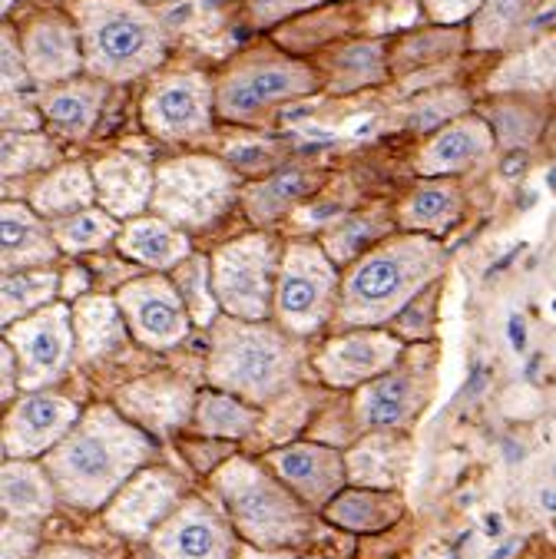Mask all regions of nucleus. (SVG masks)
Masks as SVG:
<instances>
[{
    "mask_svg": "<svg viewBox=\"0 0 556 559\" xmlns=\"http://www.w3.org/2000/svg\"><path fill=\"white\" fill-rule=\"evenodd\" d=\"M150 454V430L133 424L123 411L93 407L50 454H44V467L57 497L80 510H96L114 500L137 471H143Z\"/></svg>",
    "mask_w": 556,
    "mask_h": 559,
    "instance_id": "f257e3e1",
    "label": "nucleus"
},
{
    "mask_svg": "<svg viewBox=\"0 0 556 559\" xmlns=\"http://www.w3.org/2000/svg\"><path fill=\"white\" fill-rule=\"evenodd\" d=\"M448 252L434 236L404 233L385 239L352 262L335 321L348 328H378L394 321L421 292L440 282Z\"/></svg>",
    "mask_w": 556,
    "mask_h": 559,
    "instance_id": "f03ea898",
    "label": "nucleus"
},
{
    "mask_svg": "<svg viewBox=\"0 0 556 559\" xmlns=\"http://www.w3.org/2000/svg\"><path fill=\"white\" fill-rule=\"evenodd\" d=\"M67 11L76 21L90 76L120 86L166 63V24L143 0H70Z\"/></svg>",
    "mask_w": 556,
    "mask_h": 559,
    "instance_id": "7ed1b4c3",
    "label": "nucleus"
},
{
    "mask_svg": "<svg viewBox=\"0 0 556 559\" xmlns=\"http://www.w3.org/2000/svg\"><path fill=\"white\" fill-rule=\"evenodd\" d=\"M295 368L298 355L288 334L265 321L229 318L212 331L209 381L218 391L249 404H265L292 384Z\"/></svg>",
    "mask_w": 556,
    "mask_h": 559,
    "instance_id": "20e7f679",
    "label": "nucleus"
},
{
    "mask_svg": "<svg viewBox=\"0 0 556 559\" xmlns=\"http://www.w3.org/2000/svg\"><path fill=\"white\" fill-rule=\"evenodd\" d=\"M212 480L236 533L252 546L282 549L311 536V507H305L269 467L246 457H229L222 461Z\"/></svg>",
    "mask_w": 556,
    "mask_h": 559,
    "instance_id": "39448f33",
    "label": "nucleus"
},
{
    "mask_svg": "<svg viewBox=\"0 0 556 559\" xmlns=\"http://www.w3.org/2000/svg\"><path fill=\"white\" fill-rule=\"evenodd\" d=\"M321 90L324 76L315 63L288 50H249L215 76V114L236 127H256L275 109Z\"/></svg>",
    "mask_w": 556,
    "mask_h": 559,
    "instance_id": "423d86ee",
    "label": "nucleus"
},
{
    "mask_svg": "<svg viewBox=\"0 0 556 559\" xmlns=\"http://www.w3.org/2000/svg\"><path fill=\"white\" fill-rule=\"evenodd\" d=\"M239 195V173L215 156H179L156 169L153 212L182 233L209 229Z\"/></svg>",
    "mask_w": 556,
    "mask_h": 559,
    "instance_id": "0eeeda50",
    "label": "nucleus"
},
{
    "mask_svg": "<svg viewBox=\"0 0 556 559\" xmlns=\"http://www.w3.org/2000/svg\"><path fill=\"white\" fill-rule=\"evenodd\" d=\"M212 292L229 318L265 321L275 314V282L282 249L269 233H252L222 246L212 259Z\"/></svg>",
    "mask_w": 556,
    "mask_h": 559,
    "instance_id": "6e6552de",
    "label": "nucleus"
},
{
    "mask_svg": "<svg viewBox=\"0 0 556 559\" xmlns=\"http://www.w3.org/2000/svg\"><path fill=\"white\" fill-rule=\"evenodd\" d=\"M339 262L318 242H292L275 282V318L292 334H315L339 311Z\"/></svg>",
    "mask_w": 556,
    "mask_h": 559,
    "instance_id": "1a4fd4ad",
    "label": "nucleus"
},
{
    "mask_svg": "<svg viewBox=\"0 0 556 559\" xmlns=\"http://www.w3.org/2000/svg\"><path fill=\"white\" fill-rule=\"evenodd\" d=\"M140 120L159 143H196L212 136L215 76L202 70H176L159 76L140 103Z\"/></svg>",
    "mask_w": 556,
    "mask_h": 559,
    "instance_id": "9d476101",
    "label": "nucleus"
},
{
    "mask_svg": "<svg viewBox=\"0 0 556 559\" xmlns=\"http://www.w3.org/2000/svg\"><path fill=\"white\" fill-rule=\"evenodd\" d=\"M4 342L17 352L21 365V388L40 391L54 381H60L73 361L76 334H73V308L63 301H54L11 328H4Z\"/></svg>",
    "mask_w": 556,
    "mask_h": 559,
    "instance_id": "9b49d317",
    "label": "nucleus"
},
{
    "mask_svg": "<svg viewBox=\"0 0 556 559\" xmlns=\"http://www.w3.org/2000/svg\"><path fill=\"white\" fill-rule=\"evenodd\" d=\"M117 305L130 324L133 342H140L150 352H169L186 342L192 314L166 275H143L130 278L117 292Z\"/></svg>",
    "mask_w": 556,
    "mask_h": 559,
    "instance_id": "f8f14e48",
    "label": "nucleus"
},
{
    "mask_svg": "<svg viewBox=\"0 0 556 559\" xmlns=\"http://www.w3.org/2000/svg\"><path fill=\"white\" fill-rule=\"evenodd\" d=\"M404 355V338L378 328H358L352 334L328 342L315 358V371L331 388H362L398 368Z\"/></svg>",
    "mask_w": 556,
    "mask_h": 559,
    "instance_id": "ddd939ff",
    "label": "nucleus"
},
{
    "mask_svg": "<svg viewBox=\"0 0 556 559\" xmlns=\"http://www.w3.org/2000/svg\"><path fill=\"white\" fill-rule=\"evenodd\" d=\"M265 467L311 510H324L348 484L345 457L335 447L311 440L275 447L272 454H265Z\"/></svg>",
    "mask_w": 556,
    "mask_h": 559,
    "instance_id": "4468645a",
    "label": "nucleus"
},
{
    "mask_svg": "<svg viewBox=\"0 0 556 559\" xmlns=\"http://www.w3.org/2000/svg\"><path fill=\"white\" fill-rule=\"evenodd\" d=\"M179 493H182V484L176 474L163 467H143L103 507V520L120 536L146 539L173 516Z\"/></svg>",
    "mask_w": 556,
    "mask_h": 559,
    "instance_id": "2eb2a0df",
    "label": "nucleus"
},
{
    "mask_svg": "<svg viewBox=\"0 0 556 559\" xmlns=\"http://www.w3.org/2000/svg\"><path fill=\"white\" fill-rule=\"evenodd\" d=\"M80 407L70 397L31 391L8 411L4 420V454L8 461H34L50 454L54 447L76 427Z\"/></svg>",
    "mask_w": 556,
    "mask_h": 559,
    "instance_id": "dca6fc26",
    "label": "nucleus"
},
{
    "mask_svg": "<svg viewBox=\"0 0 556 559\" xmlns=\"http://www.w3.org/2000/svg\"><path fill=\"white\" fill-rule=\"evenodd\" d=\"M21 47L37 90L86 73L83 40L70 11H44L21 27Z\"/></svg>",
    "mask_w": 556,
    "mask_h": 559,
    "instance_id": "f3484780",
    "label": "nucleus"
},
{
    "mask_svg": "<svg viewBox=\"0 0 556 559\" xmlns=\"http://www.w3.org/2000/svg\"><path fill=\"white\" fill-rule=\"evenodd\" d=\"M233 520L202 500H186L153 533L159 559H229L233 556Z\"/></svg>",
    "mask_w": 556,
    "mask_h": 559,
    "instance_id": "a211bd4d",
    "label": "nucleus"
},
{
    "mask_svg": "<svg viewBox=\"0 0 556 559\" xmlns=\"http://www.w3.org/2000/svg\"><path fill=\"white\" fill-rule=\"evenodd\" d=\"M430 397L427 371H388L355 394V420L362 430H401L407 427Z\"/></svg>",
    "mask_w": 556,
    "mask_h": 559,
    "instance_id": "6ab92c4d",
    "label": "nucleus"
},
{
    "mask_svg": "<svg viewBox=\"0 0 556 559\" xmlns=\"http://www.w3.org/2000/svg\"><path fill=\"white\" fill-rule=\"evenodd\" d=\"M494 143H497V136H494V127L487 123V117L464 114V117L451 120L448 127L430 133V140L417 150L414 169L430 179H448V176L468 173L477 163H484L490 156Z\"/></svg>",
    "mask_w": 556,
    "mask_h": 559,
    "instance_id": "aec40b11",
    "label": "nucleus"
},
{
    "mask_svg": "<svg viewBox=\"0 0 556 559\" xmlns=\"http://www.w3.org/2000/svg\"><path fill=\"white\" fill-rule=\"evenodd\" d=\"M106 99H109V83L90 73L37 90V106L47 130L70 143H83L96 130Z\"/></svg>",
    "mask_w": 556,
    "mask_h": 559,
    "instance_id": "412c9836",
    "label": "nucleus"
},
{
    "mask_svg": "<svg viewBox=\"0 0 556 559\" xmlns=\"http://www.w3.org/2000/svg\"><path fill=\"white\" fill-rule=\"evenodd\" d=\"M96 202L117 218H137L153 205L156 173L133 153H106L93 166Z\"/></svg>",
    "mask_w": 556,
    "mask_h": 559,
    "instance_id": "4be33fe9",
    "label": "nucleus"
},
{
    "mask_svg": "<svg viewBox=\"0 0 556 559\" xmlns=\"http://www.w3.org/2000/svg\"><path fill=\"white\" fill-rule=\"evenodd\" d=\"M196 397L199 394H192V388L182 384L179 378L156 374V378H140V381L120 388L117 404L143 430L166 433L189 420V414L196 411Z\"/></svg>",
    "mask_w": 556,
    "mask_h": 559,
    "instance_id": "5701e85b",
    "label": "nucleus"
},
{
    "mask_svg": "<svg viewBox=\"0 0 556 559\" xmlns=\"http://www.w3.org/2000/svg\"><path fill=\"white\" fill-rule=\"evenodd\" d=\"M0 255H4V272L21 269H47L60 246L54 239V226H47L44 215L24 202H4L0 209Z\"/></svg>",
    "mask_w": 556,
    "mask_h": 559,
    "instance_id": "b1692460",
    "label": "nucleus"
},
{
    "mask_svg": "<svg viewBox=\"0 0 556 559\" xmlns=\"http://www.w3.org/2000/svg\"><path fill=\"white\" fill-rule=\"evenodd\" d=\"M414 443L401 430H368L352 451L345 454L348 484L371 487V490H398L407 474Z\"/></svg>",
    "mask_w": 556,
    "mask_h": 559,
    "instance_id": "393cba45",
    "label": "nucleus"
},
{
    "mask_svg": "<svg viewBox=\"0 0 556 559\" xmlns=\"http://www.w3.org/2000/svg\"><path fill=\"white\" fill-rule=\"evenodd\" d=\"M464 50H471V37L468 27H440L430 24L424 31H411L401 34L394 44H388V63H391V76L398 80H411L417 73L448 67L454 57H461Z\"/></svg>",
    "mask_w": 556,
    "mask_h": 559,
    "instance_id": "a878e982",
    "label": "nucleus"
},
{
    "mask_svg": "<svg viewBox=\"0 0 556 559\" xmlns=\"http://www.w3.org/2000/svg\"><path fill=\"white\" fill-rule=\"evenodd\" d=\"M73 334H76V355L86 361L96 358H109L120 348H127V342L133 338L130 324L117 305V298L106 295H83L73 298Z\"/></svg>",
    "mask_w": 556,
    "mask_h": 559,
    "instance_id": "bb28decb",
    "label": "nucleus"
},
{
    "mask_svg": "<svg viewBox=\"0 0 556 559\" xmlns=\"http://www.w3.org/2000/svg\"><path fill=\"white\" fill-rule=\"evenodd\" d=\"M324 76L328 93H358L371 90L391 80V63H388V44L385 40H345L328 53V60L318 67Z\"/></svg>",
    "mask_w": 556,
    "mask_h": 559,
    "instance_id": "cd10ccee",
    "label": "nucleus"
},
{
    "mask_svg": "<svg viewBox=\"0 0 556 559\" xmlns=\"http://www.w3.org/2000/svg\"><path fill=\"white\" fill-rule=\"evenodd\" d=\"M117 249H120V255H127L146 269H156V272H173L192 255L189 236L159 215L130 218L117 239Z\"/></svg>",
    "mask_w": 556,
    "mask_h": 559,
    "instance_id": "c85d7f7f",
    "label": "nucleus"
},
{
    "mask_svg": "<svg viewBox=\"0 0 556 559\" xmlns=\"http://www.w3.org/2000/svg\"><path fill=\"white\" fill-rule=\"evenodd\" d=\"M324 520L352 533H381L391 530L404 516V500L398 490H371V487H345L324 510Z\"/></svg>",
    "mask_w": 556,
    "mask_h": 559,
    "instance_id": "c756f323",
    "label": "nucleus"
},
{
    "mask_svg": "<svg viewBox=\"0 0 556 559\" xmlns=\"http://www.w3.org/2000/svg\"><path fill=\"white\" fill-rule=\"evenodd\" d=\"M553 90H556V34H546L536 44L517 50L490 76V93L546 96Z\"/></svg>",
    "mask_w": 556,
    "mask_h": 559,
    "instance_id": "7c9ffc66",
    "label": "nucleus"
},
{
    "mask_svg": "<svg viewBox=\"0 0 556 559\" xmlns=\"http://www.w3.org/2000/svg\"><path fill=\"white\" fill-rule=\"evenodd\" d=\"M461 209H464V199H461V189L448 179H437L430 186H421L417 192H411L404 202H401V212H398V222L404 233H417V236H443L448 229L458 226L461 218Z\"/></svg>",
    "mask_w": 556,
    "mask_h": 559,
    "instance_id": "2f4dec72",
    "label": "nucleus"
},
{
    "mask_svg": "<svg viewBox=\"0 0 556 559\" xmlns=\"http://www.w3.org/2000/svg\"><path fill=\"white\" fill-rule=\"evenodd\" d=\"M321 186V176L311 169H279L256 182L246 192V212L256 226H275L298 202H305Z\"/></svg>",
    "mask_w": 556,
    "mask_h": 559,
    "instance_id": "473e14b6",
    "label": "nucleus"
},
{
    "mask_svg": "<svg viewBox=\"0 0 556 559\" xmlns=\"http://www.w3.org/2000/svg\"><path fill=\"white\" fill-rule=\"evenodd\" d=\"M543 4L546 0H484V8L468 24L471 50L487 53L513 47Z\"/></svg>",
    "mask_w": 556,
    "mask_h": 559,
    "instance_id": "72a5a7b5",
    "label": "nucleus"
},
{
    "mask_svg": "<svg viewBox=\"0 0 556 559\" xmlns=\"http://www.w3.org/2000/svg\"><path fill=\"white\" fill-rule=\"evenodd\" d=\"M57 503V487L47 474V467H37L31 461H8L4 464V516L17 523L47 520Z\"/></svg>",
    "mask_w": 556,
    "mask_h": 559,
    "instance_id": "f704fd0d",
    "label": "nucleus"
},
{
    "mask_svg": "<svg viewBox=\"0 0 556 559\" xmlns=\"http://www.w3.org/2000/svg\"><path fill=\"white\" fill-rule=\"evenodd\" d=\"M93 202H96V182H93V169H86L83 163L57 166L34 186L31 195V205L50 222L90 209Z\"/></svg>",
    "mask_w": 556,
    "mask_h": 559,
    "instance_id": "c9c22d12",
    "label": "nucleus"
},
{
    "mask_svg": "<svg viewBox=\"0 0 556 559\" xmlns=\"http://www.w3.org/2000/svg\"><path fill=\"white\" fill-rule=\"evenodd\" d=\"M196 430L202 437L212 440H242L259 427V411L249 407V401L229 394V391H202L196 397V411H192Z\"/></svg>",
    "mask_w": 556,
    "mask_h": 559,
    "instance_id": "e433bc0d",
    "label": "nucleus"
},
{
    "mask_svg": "<svg viewBox=\"0 0 556 559\" xmlns=\"http://www.w3.org/2000/svg\"><path fill=\"white\" fill-rule=\"evenodd\" d=\"M57 288H60V275L54 269L4 272V282H0V298H4V308H0V324L11 328L14 321L54 305Z\"/></svg>",
    "mask_w": 556,
    "mask_h": 559,
    "instance_id": "4c0bfd02",
    "label": "nucleus"
},
{
    "mask_svg": "<svg viewBox=\"0 0 556 559\" xmlns=\"http://www.w3.org/2000/svg\"><path fill=\"white\" fill-rule=\"evenodd\" d=\"M540 99H543V96L497 93L487 123L494 127V136H497L500 146L520 150V146H530V143L540 136V130H543V123H546Z\"/></svg>",
    "mask_w": 556,
    "mask_h": 559,
    "instance_id": "58836bf2",
    "label": "nucleus"
},
{
    "mask_svg": "<svg viewBox=\"0 0 556 559\" xmlns=\"http://www.w3.org/2000/svg\"><path fill=\"white\" fill-rule=\"evenodd\" d=\"M120 233H123V226L117 222V215H109L106 209H93V205L54 222V239H57L60 252H70V255L99 252L109 242H117Z\"/></svg>",
    "mask_w": 556,
    "mask_h": 559,
    "instance_id": "ea45409f",
    "label": "nucleus"
},
{
    "mask_svg": "<svg viewBox=\"0 0 556 559\" xmlns=\"http://www.w3.org/2000/svg\"><path fill=\"white\" fill-rule=\"evenodd\" d=\"M385 233L388 226L371 215H348L324 233V249L335 262H355L368 252V246H378Z\"/></svg>",
    "mask_w": 556,
    "mask_h": 559,
    "instance_id": "a19ab883",
    "label": "nucleus"
},
{
    "mask_svg": "<svg viewBox=\"0 0 556 559\" xmlns=\"http://www.w3.org/2000/svg\"><path fill=\"white\" fill-rule=\"evenodd\" d=\"M57 163V146L44 130H4V179L47 169Z\"/></svg>",
    "mask_w": 556,
    "mask_h": 559,
    "instance_id": "79ce46f5",
    "label": "nucleus"
},
{
    "mask_svg": "<svg viewBox=\"0 0 556 559\" xmlns=\"http://www.w3.org/2000/svg\"><path fill=\"white\" fill-rule=\"evenodd\" d=\"M173 282L192 314L196 324H209L215 318V292H212V262L209 259H199V255H189L179 269H173Z\"/></svg>",
    "mask_w": 556,
    "mask_h": 559,
    "instance_id": "37998d69",
    "label": "nucleus"
},
{
    "mask_svg": "<svg viewBox=\"0 0 556 559\" xmlns=\"http://www.w3.org/2000/svg\"><path fill=\"white\" fill-rule=\"evenodd\" d=\"M471 109V96L458 86H437L424 96L414 99L411 114H407V127L411 130H440L448 127L451 120L464 117Z\"/></svg>",
    "mask_w": 556,
    "mask_h": 559,
    "instance_id": "c03bdc74",
    "label": "nucleus"
},
{
    "mask_svg": "<svg viewBox=\"0 0 556 559\" xmlns=\"http://www.w3.org/2000/svg\"><path fill=\"white\" fill-rule=\"evenodd\" d=\"M0 86L4 96H31V90H37L21 47V31L11 21H4V34H0Z\"/></svg>",
    "mask_w": 556,
    "mask_h": 559,
    "instance_id": "a18cd8bd",
    "label": "nucleus"
},
{
    "mask_svg": "<svg viewBox=\"0 0 556 559\" xmlns=\"http://www.w3.org/2000/svg\"><path fill=\"white\" fill-rule=\"evenodd\" d=\"M321 4L324 0H242V17L252 31H279Z\"/></svg>",
    "mask_w": 556,
    "mask_h": 559,
    "instance_id": "49530a36",
    "label": "nucleus"
},
{
    "mask_svg": "<svg viewBox=\"0 0 556 559\" xmlns=\"http://www.w3.org/2000/svg\"><path fill=\"white\" fill-rule=\"evenodd\" d=\"M279 159L282 150L269 140H236L233 146H226V163L239 176H269L279 169Z\"/></svg>",
    "mask_w": 556,
    "mask_h": 559,
    "instance_id": "de8ad7c7",
    "label": "nucleus"
},
{
    "mask_svg": "<svg viewBox=\"0 0 556 559\" xmlns=\"http://www.w3.org/2000/svg\"><path fill=\"white\" fill-rule=\"evenodd\" d=\"M437 288H440V282L437 285H430L427 292H421L398 318H394V324H398V338H414V342H421V338H430L434 334V308H437Z\"/></svg>",
    "mask_w": 556,
    "mask_h": 559,
    "instance_id": "09e8293b",
    "label": "nucleus"
},
{
    "mask_svg": "<svg viewBox=\"0 0 556 559\" xmlns=\"http://www.w3.org/2000/svg\"><path fill=\"white\" fill-rule=\"evenodd\" d=\"M424 17L440 27H468L471 17L484 8V0H417Z\"/></svg>",
    "mask_w": 556,
    "mask_h": 559,
    "instance_id": "8fccbe9b",
    "label": "nucleus"
},
{
    "mask_svg": "<svg viewBox=\"0 0 556 559\" xmlns=\"http://www.w3.org/2000/svg\"><path fill=\"white\" fill-rule=\"evenodd\" d=\"M17 374H21V365H17V352L11 348V342H4V404L14 401V391H17Z\"/></svg>",
    "mask_w": 556,
    "mask_h": 559,
    "instance_id": "3c124183",
    "label": "nucleus"
},
{
    "mask_svg": "<svg viewBox=\"0 0 556 559\" xmlns=\"http://www.w3.org/2000/svg\"><path fill=\"white\" fill-rule=\"evenodd\" d=\"M34 559H99V556L90 549H80V546H50V549L37 552Z\"/></svg>",
    "mask_w": 556,
    "mask_h": 559,
    "instance_id": "603ef678",
    "label": "nucleus"
},
{
    "mask_svg": "<svg viewBox=\"0 0 556 559\" xmlns=\"http://www.w3.org/2000/svg\"><path fill=\"white\" fill-rule=\"evenodd\" d=\"M510 342H513L517 352H523V345H527V331H523V318L520 314L510 318Z\"/></svg>",
    "mask_w": 556,
    "mask_h": 559,
    "instance_id": "864d4df0",
    "label": "nucleus"
},
{
    "mask_svg": "<svg viewBox=\"0 0 556 559\" xmlns=\"http://www.w3.org/2000/svg\"><path fill=\"white\" fill-rule=\"evenodd\" d=\"M540 500H543V507H546V510H553V513H556V490H543V497H540Z\"/></svg>",
    "mask_w": 556,
    "mask_h": 559,
    "instance_id": "5fc2aeb1",
    "label": "nucleus"
},
{
    "mask_svg": "<svg viewBox=\"0 0 556 559\" xmlns=\"http://www.w3.org/2000/svg\"><path fill=\"white\" fill-rule=\"evenodd\" d=\"M21 4V0H0V11H4V17H11V11Z\"/></svg>",
    "mask_w": 556,
    "mask_h": 559,
    "instance_id": "6e6d98bb",
    "label": "nucleus"
},
{
    "mask_svg": "<svg viewBox=\"0 0 556 559\" xmlns=\"http://www.w3.org/2000/svg\"><path fill=\"white\" fill-rule=\"evenodd\" d=\"M546 189H549V192H556V166L546 173Z\"/></svg>",
    "mask_w": 556,
    "mask_h": 559,
    "instance_id": "4d7b16f0",
    "label": "nucleus"
},
{
    "mask_svg": "<svg viewBox=\"0 0 556 559\" xmlns=\"http://www.w3.org/2000/svg\"><path fill=\"white\" fill-rule=\"evenodd\" d=\"M324 4H362V0H324Z\"/></svg>",
    "mask_w": 556,
    "mask_h": 559,
    "instance_id": "13d9d810",
    "label": "nucleus"
},
{
    "mask_svg": "<svg viewBox=\"0 0 556 559\" xmlns=\"http://www.w3.org/2000/svg\"><path fill=\"white\" fill-rule=\"evenodd\" d=\"M143 4H150V8H153V4H163V0H143Z\"/></svg>",
    "mask_w": 556,
    "mask_h": 559,
    "instance_id": "bf43d9fd",
    "label": "nucleus"
},
{
    "mask_svg": "<svg viewBox=\"0 0 556 559\" xmlns=\"http://www.w3.org/2000/svg\"><path fill=\"white\" fill-rule=\"evenodd\" d=\"M553 474H556V467H553Z\"/></svg>",
    "mask_w": 556,
    "mask_h": 559,
    "instance_id": "052dcab7",
    "label": "nucleus"
}]
</instances>
